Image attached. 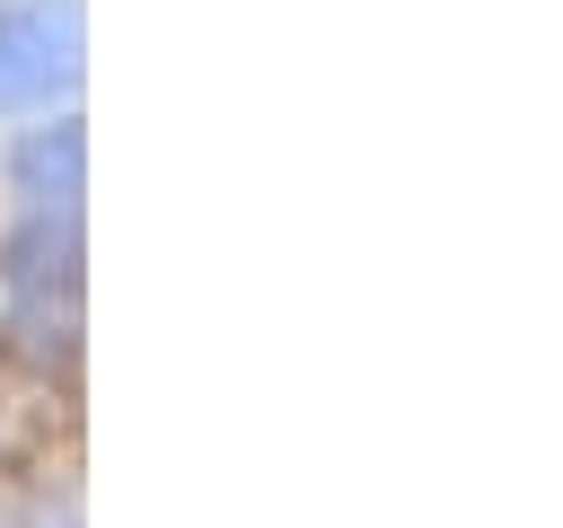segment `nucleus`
I'll use <instances>...</instances> for the list:
<instances>
[{
	"label": "nucleus",
	"mask_w": 563,
	"mask_h": 528,
	"mask_svg": "<svg viewBox=\"0 0 563 528\" xmlns=\"http://www.w3.org/2000/svg\"><path fill=\"white\" fill-rule=\"evenodd\" d=\"M79 70V9L62 0H26L0 9V106H44L53 88H70Z\"/></svg>",
	"instance_id": "f257e3e1"
},
{
	"label": "nucleus",
	"mask_w": 563,
	"mask_h": 528,
	"mask_svg": "<svg viewBox=\"0 0 563 528\" xmlns=\"http://www.w3.org/2000/svg\"><path fill=\"white\" fill-rule=\"evenodd\" d=\"M18 185L35 194V202H62L70 211V194H79V132L62 123V132H35L26 150H18Z\"/></svg>",
	"instance_id": "f03ea898"
}]
</instances>
